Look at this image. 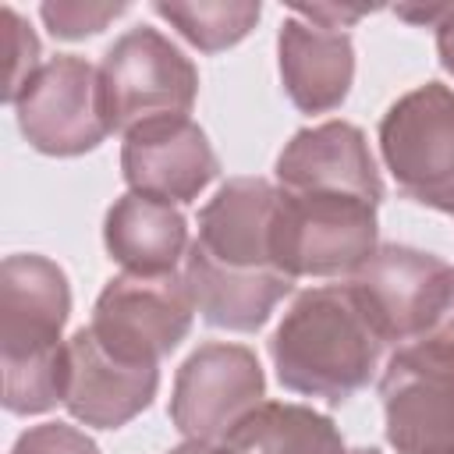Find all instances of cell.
I'll use <instances>...</instances> for the list:
<instances>
[{
	"mask_svg": "<svg viewBox=\"0 0 454 454\" xmlns=\"http://www.w3.org/2000/svg\"><path fill=\"white\" fill-rule=\"evenodd\" d=\"M71 287L46 255H7L0 266V369L4 408L39 415L64 401V323Z\"/></svg>",
	"mask_w": 454,
	"mask_h": 454,
	"instance_id": "cell-1",
	"label": "cell"
},
{
	"mask_svg": "<svg viewBox=\"0 0 454 454\" xmlns=\"http://www.w3.org/2000/svg\"><path fill=\"white\" fill-rule=\"evenodd\" d=\"M270 355L284 390L340 404L372 380L383 340L351 287L326 284L294 298L270 337Z\"/></svg>",
	"mask_w": 454,
	"mask_h": 454,
	"instance_id": "cell-2",
	"label": "cell"
},
{
	"mask_svg": "<svg viewBox=\"0 0 454 454\" xmlns=\"http://www.w3.org/2000/svg\"><path fill=\"white\" fill-rule=\"evenodd\" d=\"M376 248V202L333 192L277 188L273 255L291 280L340 273L351 277Z\"/></svg>",
	"mask_w": 454,
	"mask_h": 454,
	"instance_id": "cell-3",
	"label": "cell"
},
{
	"mask_svg": "<svg viewBox=\"0 0 454 454\" xmlns=\"http://www.w3.org/2000/svg\"><path fill=\"white\" fill-rule=\"evenodd\" d=\"M195 92V64L156 28L124 32L99 60V96L110 131H131L156 117H188Z\"/></svg>",
	"mask_w": 454,
	"mask_h": 454,
	"instance_id": "cell-4",
	"label": "cell"
},
{
	"mask_svg": "<svg viewBox=\"0 0 454 454\" xmlns=\"http://www.w3.org/2000/svg\"><path fill=\"white\" fill-rule=\"evenodd\" d=\"M380 153L401 195L454 213V89L426 82L380 121Z\"/></svg>",
	"mask_w": 454,
	"mask_h": 454,
	"instance_id": "cell-5",
	"label": "cell"
},
{
	"mask_svg": "<svg viewBox=\"0 0 454 454\" xmlns=\"http://www.w3.org/2000/svg\"><path fill=\"white\" fill-rule=\"evenodd\" d=\"M387 440L397 454H454V348L401 344L380 380Z\"/></svg>",
	"mask_w": 454,
	"mask_h": 454,
	"instance_id": "cell-6",
	"label": "cell"
},
{
	"mask_svg": "<svg viewBox=\"0 0 454 454\" xmlns=\"http://www.w3.org/2000/svg\"><path fill=\"white\" fill-rule=\"evenodd\" d=\"M192 316H195V301L184 284V273L181 277L121 273L99 291L89 330L117 358L160 365V358L170 355L188 337Z\"/></svg>",
	"mask_w": 454,
	"mask_h": 454,
	"instance_id": "cell-7",
	"label": "cell"
},
{
	"mask_svg": "<svg viewBox=\"0 0 454 454\" xmlns=\"http://www.w3.org/2000/svg\"><path fill=\"white\" fill-rule=\"evenodd\" d=\"M14 117L25 142L46 156H82L96 149L110 135L99 67L74 53L46 60L14 99Z\"/></svg>",
	"mask_w": 454,
	"mask_h": 454,
	"instance_id": "cell-8",
	"label": "cell"
},
{
	"mask_svg": "<svg viewBox=\"0 0 454 454\" xmlns=\"http://www.w3.org/2000/svg\"><path fill=\"white\" fill-rule=\"evenodd\" d=\"M266 397V376L245 344L209 340L174 376L170 422L184 440L220 443Z\"/></svg>",
	"mask_w": 454,
	"mask_h": 454,
	"instance_id": "cell-9",
	"label": "cell"
},
{
	"mask_svg": "<svg viewBox=\"0 0 454 454\" xmlns=\"http://www.w3.org/2000/svg\"><path fill=\"white\" fill-rule=\"evenodd\" d=\"M450 266L408 245H380L348 280L383 344H408L429 333L443 301Z\"/></svg>",
	"mask_w": 454,
	"mask_h": 454,
	"instance_id": "cell-10",
	"label": "cell"
},
{
	"mask_svg": "<svg viewBox=\"0 0 454 454\" xmlns=\"http://www.w3.org/2000/svg\"><path fill=\"white\" fill-rule=\"evenodd\" d=\"M160 387V365H142L106 351L89 326L64 344V408L92 429H121L145 411Z\"/></svg>",
	"mask_w": 454,
	"mask_h": 454,
	"instance_id": "cell-11",
	"label": "cell"
},
{
	"mask_svg": "<svg viewBox=\"0 0 454 454\" xmlns=\"http://www.w3.org/2000/svg\"><path fill=\"white\" fill-rule=\"evenodd\" d=\"M121 170L131 192L177 206L199 199L220 160L192 117H156L124 131Z\"/></svg>",
	"mask_w": 454,
	"mask_h": 454,
	"instance_id": "cell-12",
	"label": "cell"
},
{
	"mask_svg": "<svg viewBox=\"0 0 454 454\" xmlns=\"http://www.w3.org/2000/svg\"><path fill=\"white\" fill-rule=\"evenodd\" d=\"M277 184L266 177H231L199 209V238L192 241L206 259L241 273H284L273 255Z\"/></svg>",
	"mask_w": 454,
	"mask_h": 454,
	"instance_id": "cell-13",
	"label": "cell"
},
{
	"mask_svg": "<svg viewBox=\"0 0 454 454\" xmlns=\"http://www.w3.org/2000/svg\"><path fill=\"white\" fill-rule=\"evenodd\" d=\"M277 188L333 192L365 202H383V181L365 135L348 121L301 128L277 156Z\"/></svg>",
	"mask_w": 454,
	"mask_h": 454,
	"instance_id": "cell-14",
	"label": "cell"
},
{
	"mask_svg": "<svg viewBox=\"0 0 454 454\" xmlns=\"http://www.w3.org/2000/svg\"><path fill=\"white\" fill-rule=\"evenodd\" d=\"M284 92L301 114H326L348 99L355 78V46L340 28H326L291 11L277 35Z\"/></svg>",
	"mask_w": 454,
	"mask_h": 454,
	"instance_id": "cell-15",
	"label": "cell"
},
{
	"mask_svg": "<svg viewBox=\"0 0 454 454\" xmlns=\"http://www.w3.org/2000/svg\"><path fill=\"white\" fill-rule=\"evenodd\" d=\"M103 245L124 273L167 277L177 273V262L188 255V223L177 206L128 192L121 195L103 220Z\"/></svg>",
	"mask_w": 454,
	"mask_h": 454,
	"instance_id": "cell-16",
	"label": "cell"
},
{
	"mask_svg": "<svg viewBox=\"0 0 454 454\" xmlns=\"http://www.w3.org/2000/svg\"><path fill=\"white\" fill-rule=\"evenodd\" d=\"M184 284L192 291L195 312L220 330H238V333H252L259 330L270 312L277 309V301L284 294H291L294 280L287 273H241V270H227L213 259H206L195 245H188L184 255Z\"/></svg>",
	"mask_w": 454,
	"mask_h": 454,
	"instance_id": "cell-17",
	"label": "cell"
},
{
	"mask_svg": "<svg viewBox=\"0 0 454 454\" xmlns=\"http://www.w3.org/2000/svg\"><path fill=\"white\" fill-rule=\"evenodd\" d=\"M220 443L227 454H344L337 426L294 401L255 404Z\"/></svg>",
	"mask_w": 454,
	"mask_h": 454,
	"instance_id": "cell-18",
	"label": "cell"
},
{
	"mask_svg": "<svg viewBox=\"0 0 454 454\" xmlns=\"http://www.w3.org/2000/svg\"><path fill=\"white\" fill-rule=\"evenodd\" d=\"M153 11L174 25L195 50L202 53H220L234 43H241L262 7L259 4H248V0H199V4H153Z\"/></svg>",
	"mask_w": 454,
	"mask_h": 454,
	"instance_id": "cell-19",
	"label": "cell"
},
{
	"mask_svg": "<svg viewBox=\"0 0 454 454\" xmlns=\"http://www.w3.org/2000/svg\"><path fill=\"white\" fill-rule=\"evenodd\" d=\"M0 28H4V103L14 106V99L21 96L28 78L43 67L39 64V39L14 7L0 11Z\"/></svg>",
	"mask_w": 454,
	"mask_h": 454,
	"instance_id": "cell-20",
	"label": "cell"
},
{
	"mask_svg": "<svg viewBox=\"0 0 454 454\" xmlns=\"http://www.w3.org/2000/svg\"><path fill=\"white\" fill-rule=\"evenodd\" d=\"M128 11V4H82V0H50L39 7L46 28L57 39H85L103 32L114 18H121Z\"/></svg>",
	"mask_w": 454,
	"mask_h": 454,
	"instance_id": "cell-21",
	"label": "cell"
},
{
	"mask_svg": "<svg viewBox=\"0 0 454 454\" xmlns=\"http://www.w3.org/2000/svg\"><path fill=\"white\" fill-rule=\"evenodd\" d=\"M11 454H99V447L74 426H64V422H43V426H32L25 429Z\"/></svg>",
	"mask_w": 454,
	"mask_h": 454,
	"instance_id": "cell-22",
	"label": "cell"
},
{
	"mask_svg": "<svg viewBox=\"0 0 454 454\" xmlns=\"http://www.w3.org/2000/svg\"><path fill=\"white\" fill-rule=\"evenodd\" d=\"M291 11L309 18V21H319L326 28H340V32L369 14V7H337V4H312V7H291Z\"/></svg>",
	"mask_w": 454,
	"mask_h": 454,
	"instance_id": "cell-23",
	"label": "cell"
},
{
	"mask_svg": "<svg viewBox=\"0 0 454 454\" xmlns=\"http://www.w3.org/2000/svg\"><path fill=\"white\" fill-rule=\"evenodd\" d=\"M426 337L454 348V266H450V277H447V287H443V301H440L436 319H433V326H429Z\"/></svg>",
	"mask_w": 454,
	"mask_h": 454,
	"instance_id": "cell-24",
	"label": "cell"
},
{
	"mask_svg": "<svg viewBox=\"0 0 454 454\" xmlns=\"http://www.w3.org/2000/svg\"><path fill=\"white\" fill-rule=\"evenodd\" d=\"M433 32H436L440 64L447 67V74H454V4H443V14H440V21L433 25Z\"/></svg>",
	"mask_w": 454,
	"mask_h": 454,
	"instance_id": "cell-25",
	"label": "cell"
},
{
	"mask_svg": "<svg viewBox=\"0 0 454 454\" xmlns=\"http://www.w3.org/2000/svg\"><path fill=\"white\" fill-rule=\"evenodd\" d=\"M167 454H227V447L223 443H209V440H184L181 447H174Z\"/></svg>",
	"mask_w": 454,
	"mask_h": 454,
	"instance_id": "cell-26",
	"label": "cell"
},
{
	"mask_svg": "<svg viewBox=\"0 0 454 454\" xmlns=\"http://www.w3.org/2000/svg\"><path fill=\"white\" fill-rule=\"evenodd\" d=\"M344 454H380V450H372V447H355V450H344Z\"/></svg>",
	"mask_w": 454,
	"mask_h": 454,
	"instance_id": "cell-27",
	"label": "cell"
}]
</instances>
